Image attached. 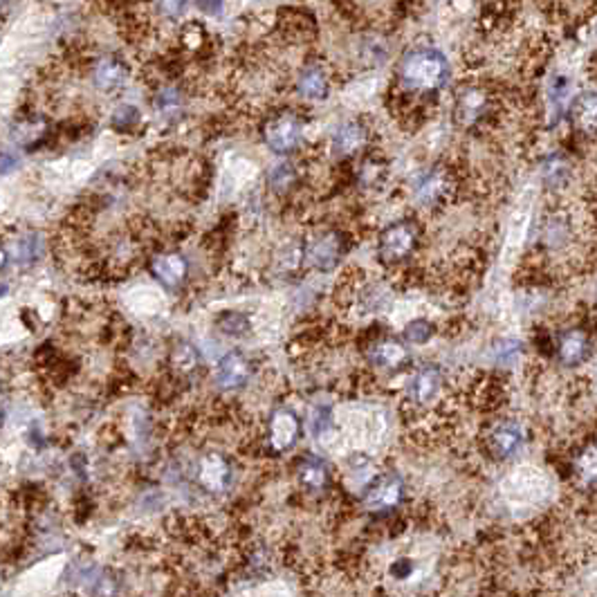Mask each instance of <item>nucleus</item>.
Here are the masks:
<instances>
[{
    "label": "nucleus",
    "mask_w": 597,
    "mask_h": 597,
    "mask_svg": "<svg viewBox=\"0 0 597 597\" xmlns=\"http://www.w3.org/2000/svg\"><path fill=\"white\" fill-rule=\"evenodd\" d=\"M451 66L439 48L421 45L403 54L395 68V86L412 97H430L448 86Z\"/></svg>",
    "instance_id": "obj_1"
},
{
    "label": "nucleus",
    "mask_w": 597,
    "mask_h": 597,
    "mask_svg": "<svg viewBox=\"0 0 597 597\" xmlns=\"http://www.w3.org/2000/svg\"><path fill=\"white\" fill-rule=\"evenodd\" d=\"M422 230L416 218H400L389 222L377 236V261L384 267L407 263L421 245Z\"/></svg>",
    "instance_id": "obj_2"
},
{
    "label": "nucleus",
    "mask_w": 597,
    "mask_h": 597,
    "mask_svg": "<svg viewBox=\"0 0 597 597\" xmlns=\"http://www.w3.org/2000/svg\"><path fill=\"white\" fill-rule=\"evenodd\" d=\"M261 138L272 153L288 158L297 153L303 144V120L299 113L290 108L272 113L261 124Z\"/></svg>",
    "instance_id": "obj_3"
},
{
    "label": "nucleus",
    "mask_w": 597,
    "mask_h": 597,
    "mask_svg": "<svg viewBox=\"0 0 597 597\" xmlns=\"http://www.w3.org/2000/svg\"><path fill=\"white\" fill-rule=\"evenodd\" d=\"M348 252V239L341 230H323L305 243V263L319 272H332Z\"/></svg>",
    "instance_id": "obj_4"
},
{
    "label": "nucleus",
    "mask_w": 597,
    "mask_h": 597,
    "mask_svg": "<svg viewBox=\"0 0 597 597\" xmlns=\"http://www.w3.org/2000/svg\"><path fill=\"white\" fill-rule=\"evenodd\" d=\"M451 189H454V177H451L449 168L440 167V164L422 168L413 180V198L422 207H439L449 198Z\"/></svg>",
    "instance_id": "obj_5"
},
{
    "label": "nucleus",
    "mask_w": 597,
    "mask_h": 597,
    "mask_svg": "<svg viewBox=\"0 0 597 597\" xmlns=\"http://www.w3.org/2000/svg\"><path fill=\"white\" fill-rule=\"evenodd\" d=\"M490 108V93L483 86H460L454 99V120L463 129H472L485 120Z\"/></svg>",
    "instance_id": "obj_6"
},
{
    "label": "nucleus",
    "mask_w": 597,
    "mask_h": 597,
    "mask_svg": "<svg viewBox=\"0 0 597 597\" xmlns=\"http://www.w3.org/2000/svg\"><path fill=\"white\" fill-rule=\"evenodd\" d=\"M149 272L153 279L168 293H176L189 279V261L182 252H158L149 263Z\"/></svg>",
    "instance_id": "obj_7"
},
{
    "label": "nucleus",
    "mask_w": 597,
    "mask_h": 597,
    "mask_svg": "<svg viewBox=\"0 0 597 597\" xmlns=\"http://www.w3.org/2000/svg\"><path fill=\"white\" fill-rule=\"evenodd\" d=\"M404 499V483L395 474H382L373 478L371 485L364 492V508L371 512H384L393 510L403 503Z\"/></svg>",
    "instance_id": "obj_8"
},
{
    "label": "nucleus",
    "mask_w": 597,
    "mask_h": 597,
    "mask_svg": "<svg viewBox=\"0 0 597 597\" xmlns=\"http://www.w3.org/2000/svg\"><path fill=\"white\" fill-rule=\"evenodd\" d=\"M301 436V422L297 413L290 409H279L270 416V422L266 427V445L276 454L290 451L297 445Z\"/></svg>",
    "instance_id": "obj_9"
},
{
    "label": "nucleus",
    "mask_w": 597,
    "mask_h": 597,
    "mask_svg": "<svg viewBox=\"0 0 597 597\" xmlns=\"http://www.w3.org/2000/svg\"><path fill=\"white\" fill-rule=\"evenodd\" d=\"M368 147V129L359 120H348L335 129L330 150L337 159H355Z\"/></svg>",
    "instance_id": "obj_10"
},
{
    "label": "nucleus",
    "mask_w": 597,
    "mask_h": 597,
    "mask_svg": "<svg viewBox=\"0 0 597 597\" xmlns=\"http://www.w3.org/2000/svg\"><path fill=\"white\" fill-rule=\"evenodd\" d=\"M555 355H557L559 364H564V366L568 368L584 364L591 355L589 332L577 326L562 330L557 335V339H555Z\"/></svg>",
    "instance_id": "obj_11"
},
{
    "label": "nucleus",
    "mask_w": 597,
    "mask_h": 597,
    "mask_svg": "<svg viewBox=\"0 0 597 597\" xmlns=\"http://www.w3.org/2000/svg\"><path fill=\"white\" fill-rule=\"evenodd\" d=\"M566 117L575 133L584 138L597 135V90H582L571 99L566 108Z\"/></svg>",
    "instance_id": "obj_12"
},
{
    "label": "nucleus",
    "mask_w": 597,
    "mask_h": 597,
    "mask_svg": "<svg viewBox=\"0 0 597 597\" xmlns=\"http://www.w3.org/2000/svg\"><path fill=\"white\" fill-rule=\"evenodd\" d=\"M249 375H252V366L249 359L245 357L239 350H231L225 357L218 362L216 373H213V382L221 386L222 391H239L248 384Z\"/></svg>",
    "instance_id": "obj_13"
},
{
    "label": "nucleus",
    "mask_w": 597,
    "mask_h": 597,
    "mask_svg": "<svg viewBox=\"0 0 597 597\" xmlns=\"http://www.w3.org/2000/svg\"><path fill=\"white\" fill-rule=\"evenodd\" d=\"M443 389V371L434 364H427L421 371L413 373V377L409 380V403L418 404V407H425V404L436 403V398L440 395Z\"/></svg>",
    "instance_id": "obj_14"
},
{
    "label": "nucleus",
    "mask_w": 597,
    "mask_h": 597,
    "mask_svg": "<svg viewBox=\"0 0 597 597\" xmlns=\"http://www.w3.org/2000/svg\"><path fill=\"white\" fill-rule=\"evenodd\" d=\"M523 443V427L517 421H501L487 431V451L494 458H510Z\"/></svg>",
    "instance_id": "obj_15"
},
{
    "label": "nucleus",
    "mask_w": 597,
    "mask_h": 597,
    "mask_svg": "<svg viewBox=\"0 0 597 597\" xmlns=\"http://www.w3.org/2000/svg\"><path fill=\"white\" fill-rule=\"evenodd\" d=\"M231 481V465L222 454H204L198 460V483L209 492L227 490Z\"/></svg>",
    "instance_id": "obj_16"
},
{
    "label": "nucleus",
    "mask_w": 597,
    "mask_h": 597,
    "mask_svg": "<svg viewBox=\"0 0 597 597\" xmlns=\"http://www.w3.org/2000/svg\"><path fill=\"white\" fill-rule=\"evenodd\" d=\"M126 79H129V66L124 63V59L115 57V54H106V57H99L95 61L93 84L102 93H113V90L122 88Z\"/></svg>",
    "instance_id": "obj_17"
},
{
    "label": "nucleus",
    "mask_w": 597,
    "mask_h": 597,
    "mask_svg": "<svg viewBox=\"0 0 597 597\" xmlns=\"http://www.w3.org/2000/svg\"><path fill=\"white\" fill-rule=\"evenodd\" d=\"M297 93L305 102H323L330 95V79L321 63H305L297 75Z\"/></svg>",
    "instance_id": "obj_18"
},
{
    "label": "nucleus",
    "mask_w": 597,
    "mask_h": 597,
    "mask_svg": "<svg viewBox=\"0 0 597 597\" xmlns=\"http://www.w3.org/2000/svg\"><path fill=\"white\" fill-rule=\"evenodd\" d=\"M368 362L375 364L380 368H403L404 364H409V350L403 341L391 339V337H384V339H375L368 344Z\"/></svg>",
    "instance_id": "obj_19"
},
{
    "label": "nucleus",
    "mask_w": 597,
    "mask_h": 597,
    "mask_svg": "<svg viewBox=\"0 0 597 597\" xmlns=\"http://www.w3.org/2000/svg\"><path fill=\"white\" fill-rule=\"evenodd\" d=\"M50 133V122L45 120L39 113H30V115L18 117L12 124V138L14 144L23 149H34L36 144L43 142Z\"/></svg>",
    "instance_id": "obj_20"
},
{
    "label": "nucleus",
    "mask_w": 597,
    "mask_h": 597,
    "mask_svg": "<svg viewBox=\"0 0 597 597\" xmlns=\"http://www.w3.org/2000/svg\"><path fill=\"white\" fill-rule=\"evenodd\" d=\"M539 171H541V182H544L546 189L562 191L564 186L571 182L573 164L566 155L559 153V150H553V153L544 155Z\"/></svg>",
    "instance_id": "obj_21"
},
{
    "label": "nucleus",
    "mask_w": 597,
    "mask_h": 597,
    "mask_svg": "<svg viewBox=\"0 0 597 597\" xmlns=\"http://www.w3.org/2000/svg\"><path fill=\"white\" fill-rule=\"evenodd\" d=\"M186 99L185 93H182L180 86L176 84H167L159 86L153 95V108L164 122H177L185 113Z\"/></svg>",
    "instance_id": "obj_22"
},
{
    "label": "nucleus",
    "mask_w": 597,
    "mask_h": 597,
    "mask_svg": "<svg viewBox=\"0 0 597 597\" xmlns=\"http://www.w3.org/2000/svg\"><path fill=\"white\" fill-rule=\"evenodd\" d=\"M41 252H43V243H41V236L30 231V234H23L14 240L12 248L5 249L3 261H14V266L21 267H32L39 261Z\"/></svg>",
    "instance_id": "obj_23"
},
{
    "label": "nucleus",
    "mask_w": 597,
    "mask_h": 597,
    "mask_svg": "<svg viewBox=\"0 0 597 597\" xmlns=\"http://www.w3.org/2000/svg\"><path fill=\"white\" fill-rule=\"evenodd\" d=\"M297 478L299 485L305 487L308 492H321L326 490L328 483H330V472H328L326 463L317 456H305L299 460L297 467Z\"/></svg>",
    "instance_id": "obj_24"
},
{
    "label": "nucleus",
    "mask_w": 597,
    "mask_h": 597,
    "mask_svg": "<svg viewBox=\"0 0 597 597\" xmlns=\"http://www.w3.org/2000/svg\"><path fill=\"white\" fill-rule=\"evenodd\" d=\"M573 469H575V476L582 485L597 487V440L577 451Z\"/></svg>",
    "instance_id": "obj_25"
},
{
    "label": "nucleus",
    "mask_w": 597,
    "mask_h": 597,
    "mask_svg": "<svg viewBox=\"0 0 597 597\" xmlns=\"http://www.w3.org/2000/svg\"><path fill=\"white\" fill-rule=\"evenodd\" d=\"M171 371L173 375H189L200 366V353L191 341H177L171 348Z\"/></svg>",
    "instance_id": "obj_26"
},
{
    "label": "nucleus",
    "mask_w": 597,
    "mask_h": 597,
    "mask_svg": "<svg viewBox=\"0 0 597 597\" xmlns=\"http://www.w3.org/2000/svg\"><path fill=\"white\" fill-rule=\"evenodd\" d=\"M270 186H272V191H276V194H288L290 189H293L294 185H297V180H299V173H297V168H294V164H290V162H281V164H276L275 168H272L270 171Z\"/></svg>",
    "instance_id": "obj_27"
},
{
    "label": "nucleus",
    "mask_w": 597,
    "mask_h": 597,
    "mask_svg": "<svg viewBox=\"0 0 597 597\" xmlns=\"http://www.w3.org/2000/svg\"><path fill=\"white\" fill-rule=\"evenodd\" d=\"M310 430L317 439H323L335 430V413H332L330 404H314L310 412Z\"/></svg>",
    "instance_id": "obj_28"
},
{
    "label": "nucleus",
    "mask_w": 597,
    "mask_h": 597,
    "mask_svg": "<svg viewBox=\"0 0 597 597\" xmlns=\"http://www.w3.org/2000/svg\"><path fill=\"white\" fill-rule=\"evenodd\" d=\"M216 326L221 328V332H225V335L230 337H243L248 335L249 328H252V321H249L248 314L230 310V312H222L221 317L216 319Z\"/></svg>",
    "instance_id": "obj_29"
},
{
    "label": "nucleus",
    "mask_w": 597,
    "mask_h": 597,
    "mask_svg": "<svg viewBox=\"0 0 597 597\" xmlns=\"http://www.w3.org/2000/svg\"><path fill=\"white\" fill-rule=\"evenodd\" d=\"M434 332H436V328L431 321H427V319H413V321L407 323L403 337L407 344L422 346V344H427L431 337H434Z\"/></svg>",
    "instance_id": "obj_30"
},
{
    "label": "nucleus",
    "mask_w": 597,
    "mask_h": 597,
    "mask_svg": "<svg viewBox=\"0 0 597 597\" xmlns=\"http://www.w3.org/2000/svg\"><path fill=\"white\" fill-rule=\"evenodd\" d=\"M111 124L115 131H122V133H131V131L138 129L140 124V111L133 106V104H122L111 117Z\"/></svg>",
    "instance_id": "obj_31"
},
{
    "label": "nucleus",
    "mask_w": 597,
    "mask_h": 597,
    "mask_svg": "<svg viewBox=\"0 0 597 597\" xmlns=\"http://www.w3.org/2000/svg\"><path fill=\"white\" fill-rule=\"evenodd\" d=\"M382 176H384V167L380 164V159H375V158L362 159V164H359V168H357L359 185L375 186L377 182L382 180Z\"/></svg>",
    "instance_id": "obj_32"
},
{
    "label": "nucleus",
    "mask_w": 597,
    "mask_h": 597,
    "mask_svg": "<svg viewBox=\"0 0 597 597\" xmlns=\"http://www.w3.org/2000/svg\"><path fill=\"white\" fill-rule=\"evenodd\" d=\"M155 7L168 21H177V18L185 16L186 7H189V0H155Z\"/></svg>",
    "instance_id": "obj_33"
},
{
    "label": "nucleus",
    "mask_w": 597,
    "mask_h": 597,
    "mask_svg": "<svg viewBox=\"0 0 597 597\" xmlns=\"http://www.w3.org/2000/svg\"><path fill=\"white\" fill-rule=\"evenodd\" d=\"M195 7H198V12H203L204 16H222V12H225V0H195Z\"/></svg>",
    "instance_id": "obj_34"
},
{
    "label": "nucleus",
    "mask_w": 597,
    "mask_h": 597,
    "mask_svg": "<svg viewBox=\"0 0 597 597\" xmlns=\"http://www.w3.org/2000/svg\"><path fill=\"white\" fill-rule=\"evenodd\" d=\"M413 573V562L412 559H395L393 564H391V577L393 580H409Z\"/></svg>",
    "instance_id": "obj_35"
}]
</instances>
